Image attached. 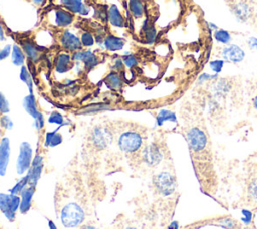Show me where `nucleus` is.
I'll return each mask as SVG.
<instances>
[{"label": "nucleus", "instance_id": "1", "mask_svg": "<svg viewBox=\"0 0 257 229\" xmlns=\"http://www.w3.org/2000/svg\"><path fill=\"white\" fill-rule=\"evenodd\" d=\"M186 141L191 153L197 155L206 152L209 146V138L200 127H191L186 132Z\"/></svg>", "mask_w": 257, "mask_h": 229}, {"label": "nucleus", "instance_id": "2", "mask_svg": "<svg viewBox=\"0 0 257 229\" xmlns=\"http://www.w3.org/2000/svg\"><path fill=\"white\" fill-rule=\"evenodd\" d=\"M84 218L83 209L74 202L64 205L60 211V221L65 228L78 227L84 221Z\"/></svg>", "mask_w": 257, "mask_h": 229}, {"label": "nucleus", "instance_id": "3", "mask_svg": "<svg viewBox=\"0 0 257 229\" xmlns=\"http://www.w3.org/2000/svg\"><path fill=\"white\" fill-rule=\"evenodd\" d=\"M153 184L156 191L163 197L173 195L177 189L176 177L167 171L160 172L153 177Z\"/></svg>", "mask_w": 257, "mask_h": 229}, {"label": "nucleus", "instance_id": "4", "mask_svg": "<svg viewBox=\"0 0 257 229\" xmlns=\"http://www.w3.org/2000/svg\"><path fill=\"white\" fill-rule=\"evenodd\" d=\"M144 143V138L143 136L133 130H128L125 132H122L117 139V146L120 149V151L127 153V154H133L138 152Z\"/></svg>", "mask_w": 257, "mask_h": 229}, {"label": "nucleus", "instance_id": "5", "mask_svg": "<svg viewBox=\"0 0 257 229\" xmlns=\"http://www.w3.org/2000/svg\"><path fill=\"white\" fill-rule=\"evenodd\" d=\"M19 206L20 197H18V195L0 193V211L10 222L14 221Z\"/></svg>", "mask_w": 257, "mask_h": 229}, {"label": "nucleus", "instance_id": "6", "mask_svg": "<svg viewBox=\"0 0 257 229\" xmlns=\"http://www.w3.org/2000/svg\"><path fill=\"white\" fill-rule=\"evenodd\" d=\"M32 162V149L28 142H22L19 146V153L16 160V172L22 175L27 172Z\"/></svg>", "mask_w": 257, "mask_h": 229}, {"label": "nucleus", "instance_id": "7", "mask_svg": "<svg viewBox=\"0 0 257 229\" xmlns=\"http://www.w3.org/2000/svg\"><path fill=\"white\" fill-rule=\"evenodd\" d=\"M90 141L96 149L103 150L107 148L112 142V134L106 127L98 126L93 128L91 131Z\"/></svg>", "mask_w": 257, "mask_h": 229}, {"label": "nucleus", "instance_id": "8", "mask_svg": "<svg viewBox=\"0 0 257 229\" xmlns=\"http://www.w3.org/2000/svg\"><path fill=\"white\" fill-rule=\"evenodd\" d=\"M164 158L163 150L157 143H151L147 145L142 151V159L149 167L158 166Z\"/></svg>", "mask_w": 257, "mask_h": 229}, {"label": "nucleus", "instance_id": "9", "mask_svg": "<svg viewBox=\"0 0 257 229\" xmlns=\"http://www.w3.org/2000/svg\"><path fill=\"white\" fill-rule=\"evenodd\" d=\"M246 52L238 44H228L221 49V57L226 62L239 63L245 59Z\"/></svg>", "mask_w": 257, "mask_h": 229}, {"label": "nucleus", "instance_id": "10", "mask_svg": "<svg viewBox=\"0 0 257 229\" xmlns=\"http://www.w3.org/2000/svg\"><path fill=\"white\" fill-rule=\"evenodd\" d=\"M43 170V158L40 155H36L31 162L30 168L28 170V179L30 186H36L41 173Z\"/></svg>", "mask_w": 257, "mask_h": 229}, {"label": "nucleus", "instance_id": "11", "mask_svg": "<svg viewBox=\"0 0 257 229\" xmlns=\"http://www.w3.org/2000/svg\"><path fill=\"white\" fill-rule=\"evenodd\" d=\"M60 44L63 48L69 51H77L81 50L82 44L80 39L74 35L73 33L69 32L68 30H64L60 36Z\"/></svg>", "mask_w": 257, "mask_h": 229}, {"label": "nucleus", "instance_id": "12", "mask_svg": "<svg viewBox=\"0 0 257 229\" xmlns=\"http://www.w3.org/2000/svg\"><path fill=\"white\" fill-rule=\"evenodd\" d=\"M71 58L73 60L82 61L83 64H84V68L86 70L92 69L98 63L97 56L94 53H92L91 51H89V50H85V51L77 50V51H74L73 55L71 56Z\"/></svg>", "mask_w": 257, "mask_h": 229}, {"label": "nucleus", "instance_id": "13", "mask_svg": "<svg viewBox=\"0 0 257 229\" xmlns=\"http://www.w3.org/2000/svg\"><path fill=\"white\" fill-rule=\"evenodd\" d=\"M9 156H10L9 139L4 137L0 141V176H4L6 174L7 166L9 163Z\"/></svg>", "mask_w": 257, "mask_h": 229}, {"label": "nucleus", "instance_id": "14", "mask_svg": "<svg viewBox=\"0 0 257 229\" xmlns=\"http://www.w3.org/2000/svg\"><path fill=\"white\" fill-rule=\"evenodd\" d=\"M35 192V186H28L25 187L20 195V206H19V211L21 214H25L29 211L32 203V198Z\"/></svg>", "mask_w": 257, "mask_h": 229}, {"label": "nucleus", "instance_id": "15", "mask_svg": "<svg viewBox=\"0 0 257 229\" xmlns=\"http://www.w3.org/2000/svg\"><path fill=\"white\" fill-rule=\"evenodd\" d=\"M232 88V83L226 78H218L212 84V91L216 97H224Z\"/></svg>", "mask_w": 257, "mask_h": 229}, {"label": "nucleus", "instance_id": "16", "mask_svg": "<svg viewBox=\"0 0 257 229\" xmlns=\"http://www.w3.org/2000/svg\"><path fill=\"white\" fill-rule=\"evenodd\" d=\"M20 45L22 47V50L24 54L27 56V58L33 62H36L41 57V51L40 49L31 41L29 40H23L20 42Z\"/></svg>", "mask_w": 257, "mask_h": 229}, {"label": "nucleus", "instance_id": "17", "mask_svg": "<svg viewBox=\"0 0 257 229\" xmlns=\"http://www.w3.org/2000/svg\"><path fill=\"white\" fill-rule=\"evenodd\" d=\"M141 32H142V35H143V39L147 43L152 44L156 41V39H157V29H156L154 23L151 22L149 19L144 21V23L142 25Z\"/></svg>", "mask_w": 257, "mask_h": 229}, {"label": "nucleus", "instance_id": "18", "mask_svg": "<svg viewBox=\"0 0 257 229\" xmlns=\"http://www.w3.org/2000/svg\"><path fill=\"white\" fill-rule=\"evenodd\" d=\"M61 3L72 13L86 15L89 12L88 7L82 3V0H61Z\"/></svg>", "mask_w": 257, "mask_h": 229}, {"label": "nucleus", "instance_id": "19", "mask_svg": "<svg viewBox=\"0 0 257 229\" xmlns=\"http://www.w3.org/2000/svg\"><path fill=\"white\" fill-rule=\"evenodd\" d=\"M74 20V15L67 10L57 9L55 11V23L59 27H66Z\"/></svg>", "mask_w": 257, "mask_h": 229}, {"label": "nucleus", "instance_id": "20", "mask_svg": "<svg viewBox=\"0 0 257 229\" xmlns=\"http://www.w3.org/2000/svg\"><path fill=\"white\" fill-rule=\"evenodd\" d=\"M167 122L177 124L178 123L177 114L173 110H170V109H167V108H162L161 110H159V112L156 117V124H157V126L162 127Z\"/></svg>", "mask_w": 257, "mask_h": 229}, {"label": "nucleus", "instance_id": "21", "mask_svg": "<svg viewBox=\"0 0 257 229\" xmlns=\"http://www.w3.org/2000/svg\"><path fill=\"white\" fill-rule=\"evenodd\" d=\"M72 66L71 56L67 53H60L55 60V70L59 73L68 71Z\"/></svg>", "mask_w": 257, "mask_h": 229}, {"label": "nucleus", "instance_id": "22", "mask_svg": "<svg viewBox=\"0 0 257 229\" xmlns=\"http://www.w3.org/2000/svg\"><path fill=\"white\" fill-rule=\"evenodd\" d=\"M233 13L238 21L245 22L249 19L251 11H250V7L247 3L239 2L233 7Z\"/></svg>", "mask_w": 257, "mask_h": 229}, {"label": "nucleus", "instance_id": "23", "mask_svg": "<svg viewBox=\"0 0 257 229\" xmlns=\"http://www.w3.org/2000/svg\"><path fill=\"white\" fill-rule=\"evenodd\" d=\"M103 43L107 50L116 51V50H120L122 48V46L124 44V40L117 36H114L112 34H108L104 37Z\"/></svg>", "mask_w": 257, "mask_h": 229}, {"label": "nucleus", "instance_id": "24", "mask_svg": "<svg viewBox=\"0 0 257 229\" xmlns=\"http://www.w3.org/2000/svg\"><path fill=\"white\" fill-rule=\"evenodd\" d=\"M108 20L112 25L116 27H123L125 25L124 18L115 5H111L108 9Z\"/></svg>", "mask_w": 257, "mask_h": 229}, {"label": "nucleus", "instance_id": "25", "mask_svg": "<svg viewBox=\"0 0 257 229\" xmlns=\"http://www.w3.org/2000/svg\"><path fill=\"white\" fill-rule=\"evenodd\" d=\"M105 84L113 90H118L122 87L123 81L120 76V74L117 71H111L110 73L107 74V76L104 79Z\"/></svg>", "mask_w": 257, "mask_h": 229}, {"label": "nucleus", "instance_id": "26", "mask_svg": "<svg viewBox=\"0 0 257 229\" xmlns=\"http://www.w3.org/2000/svg\"><path fill=\"white\" fill-rule=\"evenodd\" d=\"M23 107L26 110L28 114H30L33 119L40 112L37 109V104H36V99L33 95V93H29L26 95L23 99Z\"/></svg>", "mask_w": 257, "mask_h": 229}, {"label": "nucleus", "instance_id": "27", "mask_svg": "<svg viewBox=\"0 0 257 229\" xmlns=\"http://www.w3.org/2000/svg\"><path fill=\"white\" fill-rule=\"evenodd\" d=\"M213 37L215 41L224 45H228L232 41V34L230 33V31L223 28H218L217 30H215L213 33Z\"/></svg>", "mask_w": 257, "mask_h": 229}, {"label": "nucleus", "instance_id": "28", "mask_svg": "<svg viewBox=\"0 0 257 229\" xmlns=\"http://www.w3.org/2000/svg\"><path fill=\"white\" fill-rule=\"evenodd\" d=\"M128 8L135 18H141L145 13V4L143 0H130Z\"/></svg>", "mask_w": 257, "mask_h": 229}, {"label": "nucleus", "instance_id": "29", "mask_svg": "<svg viewBox=\"0 0 257 229\" xmlns=\"http://www.w3.org/2000/svg\"><path fill=\"white\" fill-rule=\"evenodd\" d=\"M62 143V136L57 133L56 131L53 132H47L45 134V140H44V145L46 147H56L59 144Z\"/></svg>", "mask_w": 257, "mask_h": 229}, {"label": "nucleus", "instance_id": "30", "mask_svg": "<svg viewBox=\"0 0 257 229\" xmlns=\"http://www.w3.org/2000/svg\"><path fill=\"white\" fill-rule=\"evenodd\" d=\"M11 59L12 63L16 66L23 65L25 61V54L21 47H19L17 44H14L12 46V53H11Z\"/></svg>", "mask_w": 257, "mask_h": 229}, {"label": "nucleus", "instance_id": "31", "mask_svg": "<svg viewBox=\"0 0 257 229\" xmlns=\"http://www.w3.org/2000/svg\"><path fill=\"white\" fill-rule=\"evenodd\" d=\"M111 107L107 104L104 103H96V104H91L88 105L84 108H82L80 111H78L79 114H91V113H96L99 111H103V110H107L110 109Z\"/></svg>", "mask_w": 257, "mask_h": 229}, {"label": "nucleus", "instance_id": "32", "mask_svg": "<svg viewBox=\"0 0 257 229\" xmlns=\"http://www.w3.org/2000/svg\"><path fill=\"white\" fill-rule=\"evenodd\" d=\"M19 77L20 79L27 85L29 93H32V86H33V81H32V77L31 74L29 72V70L27 69L26 66L22 65L20 68V73H19Z\"/></svg>", "mask_w": 257, "mask_h": 229}, {"label": "nucleus", "instance_id": "33", "mask_svg": "<svg viewBox=\"0 0 257 229\" xmlns=\"http://www.w3.org/2000/svg\"><path fill=\"white\" fill-rule=\"evenodd\" d=\"M29 184V179H28V175L22 177L11 189H9V193L10 194H14V195H18L21 193V191L27 187V185Z\"/></svg>", "mask_w": 257, "mask_h": 229}, {"label": "nucleus", "instance_id": "34", "mask_svg": "<svg viewBox=\"0 0 257 229\" xmlns=\"http://www.w3.org/2000/svg\"><path fill=\"white\" fill-rule=\"evenodd\" d=\"M218 224L225 229H237L239 227L237 221L231 217H222L218 219Z\"/></svg>", "mask_w": 257, "mask_h": 229}, {"label": "nucleus", "instance_id": "35", "mask_svg": "<svg viewBox=\"0 0 257 229\" xmlns=\"http://www.w3.org/2000/svg\"><path fill=\"white\" fill-rule=\"evenodd\" d=\"M225 62L226 61L222 58H216V59H213L209 62V67L213 71V73L219 74V73L222 72L223 67L225 65Z\"/></svg>", "mask_w": 257, "mask_h": 229}, {"label": "nucleus", "instance_id": "36", "mask_svg": "<svg viewBox=\"0 0 257 229\" xmlns=\"http://www.w3.org/2000/svg\"><path fill=\"white\" fill-rule=\"evenodd\" d=\"M248 196L252 202L257 204V178L250 181L248 185Z\"/></svg>", "mask_w": 257, "mask_h": 229}, {"label": "nucleus", "instance_id": "37", "mask_svg": "<svg viewBox=\"0 0 257 229\" xmlns=\"http://www.w3.org/2000/svg\"><path fill=\"white\" fill-rule=\"evenodd\" d=\"M219 78V74H216V73H208V72H203L201 73L199 76H198V79H197V83L198 84H204V83H207V82H210V81H214L216 79Z\"/></svg>", "mask_w": 257, "mask_h": 229}, {"label": "nucleus", "instance_id": "38", "mask_svg": "<svg viewBox=\"0 0 257 229\" xmlns=\"http://www.w3.org/2000/svg\"><path fill=\"white\" fill-rule=\"evenodd\" d=\"M241 223L245 226H251L253 222V213L249 209H242L241 210Z\"/></svg>", "mask_w": 257, "mask_h": 229}, {"label": "nucleus", "instance_id": "39", "mask_svg": "<svg viewBox=\"0 0 257 229\" xmlns=\"http://www.w3.org/2000/svg\"><path fill=\"white\" fill-rule=\"evenodd\" d=\"M48 123L56 124V125H59V126H63L64 125V120H63V117H62V114L60 112L53 111L48 117Z\"/></svg>", "mask_w": 257, "mask_h": 229}, {"label": "nucleus", "instance_id": "40", "mask_svg": "<svg viewBox=\"0 0 257 229\" xmlns=\"http://www.w3.org/2000/svg\"><path fill=\"white\" fill-rule=\"evenodd\" d=\"M80 41L82 46H91L94 43V37L89 32H83L80 37Z\"/></svg>", "mask_w": 257, "mask_h": 229}, {"label": "nucleus", "instance_id": "41", "mask_svg": "<svg viewBox=\"0 0 257 229\" xmlns=\"http://www.w3.org/2000/svg\"><path fill=\"white\" fill-rule=\"evenodd\" d=\"M9 111V103L2 92H0V113L6 114Z\"/></svg>", "mask_w": 257, "mask_h": 229}, {"label": "nucleus", "instance_id": "42", "mask_svg": "<svg viewBox=\"0 0 257 229\" xmlns=\"http://www.w3.org/2000/svg\"><path fill=\"white\" fill-rule=\"evenodd\" d=\"M0 125H1V127H2L3 129H5V130H10V129H12V127H13L12 121H11L10 118H9L8 116H6V114H2V116L0 117Z\"/></svg>", "mask_w": 257, "mask_h": 229}, {"label": "nucleus", "instance_id": "43", "mask_svg": "<svg viewBox=\"0 0 257 229\" xmlns=\"http://www.w3.org/2000/svg\"><path fill=\"white\" fill-rule=\"evenodd\" d=\"M123 63L124 65H126L128 68H132V67H135L137 64H138V59L135 55L133 54H130V55H126L124 58H123Z\"/></svg>", "mask_w": 257, "mask_h": 229}, {"label": "nucleus", "instance_id": "44", "mask_svg": "<svg viewBox=\"0 0 257 229\" xmlns=\"http://www.w3.org/2000/svg\"><path fill=\"white\" fill-rule=\"evenodd\" d=\"M34 126L37 131H40L44 127V118L41 112H39L34 119Z\"/></svg>", "mask_w": 257, "mask_h": 229}, {"label": "nucleus", "instance_id": "45", "mask_svg": "<svg viewBox=\"0 0 257 229\" xmlns=\"http://www.w3.org/2000/svg\"><path fill=\"white\" fill-rule=\"evenodd\" d=\"M247 44L251 50L257 51V37L251 36L247 39Z\"/></svg>", "mask_w": 257, "mask_h": 229}, {"label": "nucleus", "instance_id": "46", "mask_svg": "<svg viewBox=\"0 0 257 229\" xmlns=\"http://www.w3.org/2000/svg\"><path fill=\"white\" fill-rule=\"evenodd\" d=\"M10 51H11V46H10L9 44L6 45L5 47H3V48L0 50V60L5 59V58L9 55Z\"/></svg>", "mask_w": 257, "mask_h": 229}, {"label": "nucleus", "instance_id": "47", "mask_svg": "<svg viewBox=\"0 0 257 229\" xmlns=\"http://www.w3.org/2000/svg\"><path fill=\"white\" fill-rule=\"evenodd\" d=\"M207 26H208V28H209L210 30H212V31H215V30H217V29L219 28L217 24H215L214 22H211V21L207 22Z\"/></svg>", "mask_w": 257, "mask_h": 229}, {"label": "nucleus", "instance_id": "48", "mask_svg": "<svg viewBox=\"0 0 257 229\" xmlns=\"http://www.w3.org/2000/svg\"><path fill=\"white\" fill-rule=\"evenodd\" d=\"M168 229H179V222L178 221H172L170 223Z\"/></svg>", "mask_w": 257, "mask_h": 229}, {"label": "nucleus", "instance_id": "49", "mask_svg": "<svg viewBox=\"0 0 257 229\" xmlns=\"http://www.w3.org/2000/svg\"><path fill=\"white\" fill-rule=\"evenodd\" d=\"M48 228L49 229H57L56 225L51 220H48Z\"/></svg>", "mask_w": 257, "mask_h": 229}, {"label": "nucleus", "instance_id": "50", "mask_svg": "<svg viewBox=\"0 0 257 229\" xmlns=\"http://www.w3.org/2000/svg\"><path fill=\"white\" fill-rule=\"evenodd\" d=\"M252 103H253V107H254V109L257 111V94H256V95L253 97Z\"/></svg>", "mask_w": 257, "mask_h": 229}, {"label": "nucleus", "instance_id": "51", "mask_svg": "<svg viewBox=\"0 0 257 229\" xmlns=\"http://www.w3.org/2000/svg\"><path fill=\"white\" fill-rule=\"evenodd\" d=\"M80 229H96L94 226H91V225H83L80 227Z\"/></svg>", "mask_w": 257, "mask_h": 229}, {"label": "nucleus", "instance_id": "52", "mask_svg": "<svg viewBox=\"0 0 257 229\" xmlns=\"http://www.w3.org/2000/svg\"><path fill=\"white\" fill-rule=\"evenodd\" d=\"M3 39H4V32H3V29H2V27L0 25V41L3 40Z\"/></svg>", "mask_w": 257, "mask_h": 229}, {"label": "nucleus", "instance_id": "53", "mask_svg": "<svg viewBox=\"0 0 257 229\" xmlns=\"http://www.w3.org/2000/svg\"><path fill=\"white\" fill-rule=\"evenodd\" d=\"M34 3H36V4H41L42 2H43V0H32Z\"/></svg>", "mask_w": 257, "mask_h": 229}, {"label": "nucleus", "instance_id": "54", "mask_svg": "<svg viewBox=\"0 0 257 229\" xmlns=\"http://www.w3.org/2000/svg\"><path fill=\"white\" fill-rule=\"evenodd\" d=\"M243 229H255L254 227H251V226H246V227H244Z\"/></svg>", "mask_w": 257, "mask_h": 229}, {"label": "nucleus", "instance_id": "55", "mask_svg": "<svg viewBox=\"0 0 257 229\" xmlns=\"http://www.w3.org/2000/svg\"><path fill=\"white\" fill-rule=\"evenodd\" d=\"M123 229H137V228H135V227H125Z\"/></svg>", "mask_w": 257, "mask_h": 229}]
</instances>
